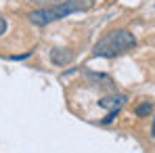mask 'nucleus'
I'll list each match as a JSON object with an SVG mask.
<instances>
[{"label": "nucleus", "mask_w": 155, "mask_h": 153, "mask_svg": "<svg viewBox=\"0 0 155 153\" xmlns=\"http://www.w3.org/2000/svg\"><path fill=\"white\" fill-rule=\"evenodd\" d=\"M97 0H65V2H59V4H52V6H44V8H38V11H31L27 17L34 25L42 27L54 23L59 19H65L67 15L71 13H82V11H88L94 6Z\"/></svg>", "instance_id": "f257e3e1"}, {"label": "nucleus", "mask_w": 155, "mask_h": 153, "mask_svg": "<svg viewBox=\"0 0 155 153\" xmlns=\"http://www.w3.org/2000/svg\"><path fill=\"white\" fill-rule=\"evenodd\" d=\"M136 46V38L134 34L128 29H113L109 34H105L103 38L94 44V57H105V59H111V57H117V55H124L130 48Z\"/></svg>", "instance_id": "f03ea898"}, {"label": "nucleus", "mask_w": 155, "mask_h": 153, "mask_svg": "<svg viewBox=\"0 0 155 153\" xmlns=\"http://www.w3.org/2000/svg\"><path fill=\"white\" fill-rule=\"evenodd\" d=\"M74 57H76V52L71 51V48H63V46H59V48H52V51H51V61H52V65H57V67H65V65H69V63L74 61Z\"/></svg>", "instance_id": "7ed1b4c3"}, {"label": "nucleus", "mask_w": 155, "mask_h": 153, "mask_svg": "<svg viewBox=\"0 0 155 153\" xmlns=\"http://www.w3.org/2000/svg\"><path fill=\"white\" fill-rule=\"evenodd\" d=\"M84 76L88 80V84L99 86V88H113V80L107 74H94V72H84Z\"/></svg>", "instance_id": "20e7f679"}, {"label": "nucleus", "mask_w": 155, "mask_h": 153, "mask_svg": "<svg viewBox=\"0 0 155 153\" xmlns=\"http://www.w3.org/2000/svg\"><path fill=\"white\" fill-rule=\"evenodd\" d=\"M126 101H128L126 95H113V97H105V99H101L99 105L105 107V109H120Z\"/></svg>", "instance_id": "39448f33"}, {"label": "nucleus", "mask_w": 155, "mask_h": 153, "mask_svg": "<svg viewBox=\"0 0 155 153\" xmlns=\"http://www.w3.org/2000/svg\"><path fill=\"white\" fill-rule=\"evenodd\" d=\"M151 111H153V103H149V101H145V103H140V105H136V109H134V113H136L138 118H147Z\"/></svg>", "instance_id": "423d86ee"}, {"label": "nucleus", "mask_w": 155, "mask_h": 153, "mask_svg": "<svg viewBox=\"0 0 155 153\" xmlns=\"http://www.w3.org/2000/svg\"><path fill=\"white\" fill-rule=\"evenodd\" d=\"M117 113H120V109H111V113H109L107 118H103V122H101V124H111V122L117 118Z\"/></svg>", "instance_id": "0eeeda50"}, {"label": "nucleus", "mask_w": 155, "mask_h": 153, "mask_svg": "<svg viewBox=\"0 0 155 153\" xmlns=\"http://www.w3.org/2000/svg\"><path fill=\"white\" fill-rule=\"evenodd\" d=\"M34 4H40V6H48V4H59V0H31Z\"/></svg>", "instance_id": "6e6552de"}, {"label": "nucleus", "mask_w": 155, "mask_h": 153, "mask_svg": "<svg viewBox=\"0 0 155 153\" xmlns=\"http://www.w3.org/2000/svg\"><path fill=\"white\" fill-rule=\"evenodd\" d=\"M4 32H6V19H4V17H0V36H2Z\"/></svg>", "instance_id": "1a4fd4ad"}, {"label": "nucleus", "mask_w": 155, "mask_h": 153, "mask_svg": "<svg viewBox=\"0 0 155 153\" xmlns=\"http://www.w3.org/2000/svg\"><path fill=\"white\" fill-rule=\"evenodd\" d=\"M151 136L155 138V118H153V124H151Z\"/></svg>", "instance_id": "9d476101"}]
</instances>
